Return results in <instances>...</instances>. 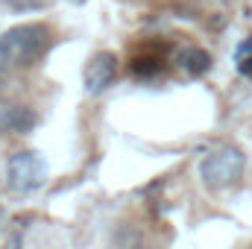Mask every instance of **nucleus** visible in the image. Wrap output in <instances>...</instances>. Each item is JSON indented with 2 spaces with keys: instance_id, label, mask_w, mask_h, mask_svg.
Returning <instances> with one entry per match:
<instances>
[{
  "instance_id": "f257e3e1",
  "label": "nucleus",
  "mask_w": 252,
  "mask_h": 249,
  "mask_svg": "<svg viewBox=\"0 0 252 249\" xmlns=\"http://www.w3.org/2000/svg\"><path fill=\"white\" fill-rule=\"evenodd\" d=\"M50 44V32L41 24H24L12 27L0 35V79L18 67H30L44 56Z\"/></svg>"
},
{
  "instance_id": "f03ea898",
  "label": "nucleus",
  "mask_w": 252,
  "mask_h": 249,
  "mask_svg": "<svg viewBox=\"0 0 252 249\" xmlns=\"http://www.w3.org/2000/svg\"><path fill=\"white\" fill-rule=\"evenodd\" d=\"M244 170H247V156H244L238 147L226 144V147L211 150V153L202 158V164H199V179H202V185L211 187V190H223V187L238 185L241 176H244Z\"/></svg>"
},
{
  "instance_id": "7ed1b4c3",
  "label": "nucleus",
  "mask_w": 252,
  "mask_h": 249,
  "mask_svg": "<svg viewBox=\"0 0 252 249\" xmlns=\"http://www.w3.org/2000/svg\"><path fill=\"white\" fill-rule=\"evenodd\" d=\"M47 182V164L38 153L27 150V153H18L9 158V167H6V185L12 187L15 193H32Z\"/></svg>"
},
{
  "instance_id": "20e7f679",
  "label": "nucleus",
  "mask_w": 252,
  "mask_h": 249,
  "mask_svg": "<svg viewBox=\"0 0 252 249\" xmlns=\"http://www.w3.org/2000/svg\"><path fill=\"white\" fill-rule=\"evenodd\" d=\"M115 73H118V59L115 53H97L91 56L85 70H82V82H85V91L88 94H103L112 82H115Z\"/></svg>"
},
{
  "instance_id": "39448f33",
  "label": "nucleus",
  "mask_w": 252,
  "mask_h": 249,
  "mask_svg": "<svg viewBox=\"0 0 252 249\" xmlns=\"http://www.w3.org/2000/svg\"><path fill=\"white\" fill-rule=\"evenodd\" d=\"M35 126V112L27 106H3L0 109V132L27 135Z\"/></svg>"
},
{
  "instance_id": "423d86ee",
  "label": "nucleus",
  "mask_w": 252,
  "mask_h": 249,
  "mask_svg": "<svg viewBox=\"0 0 252 249\" xmlns=\"http://www.w3.org/2000/svg\"><path fill=\"white\" fill-rule=\"evenodd\" d=\"M179 62H182V67H185L188 73L199 76V73H205V70L211 67V56H208L205 50H199V47H190V50H185V53L179 56Z\"/></svg>"
},
{
  "instance_id": "0eeeda50",
  "label": "nucleus",
  "mask_w": 252,
  "mask_h": 249,
  "mask_svg": "<svg viewBox=\"0 0 252 249\" xmlns=\"http://www.w3.org/2000/svg\"><path fill=\"white\" fill-rule=\"evenodd\" d=\"M9 12H35V9H44L47 0H0Z\"/></svg>"
}]
</instances>
